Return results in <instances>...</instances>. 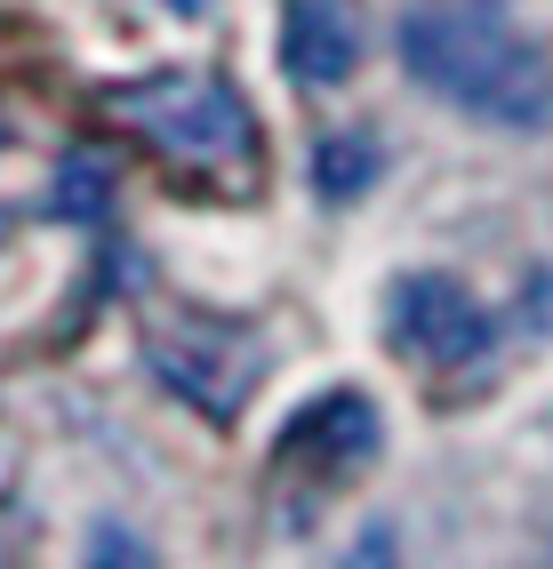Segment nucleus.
Returning <instances> with one entry per match:
<instances>
[{"label":"nucleus","mask_w":553,"mask_h":569,"mask_svg":"<svg viewBox=\"0 0 553 569\" xmlns=\"http://www.w3.org/2000/svg\"><path fill=\"white\" fill-rule=\"evenodd\" d=\"M401 64L482 129H545L553 121V57L530 32L497 24L490 9H410L401 17Z\"/></svg>","instance_id":"obj_1"},{"label":"nucleus","mask_w":553,"mask_h":569,"mask_svg":"<svg viewBox=\"0 0 553 569\" xmlns=\"http://www.w3.org/2000/svg\"><path fill=\"white\" fill-rule=\"evenodd\" d=\"M121 112L153 144H169L177 161H241L257 144L249 104L225 81H144V89L121 97Z\"/></svg>","instance_id":"obj_2"},{"label":"nucleus","mask_w":553,"mask_h":569,"mask_svg":"<svg viewBox=\"0 0 553 569\" xmlns=\"http://www.w3.org/2000/svg\"><path fill=\"white\" fill-rule=\"evenodd\" d=\"M393 346L410 361L433 369H458V361H482L490 353V313L473 306V289L450 273H410L393 289Z\"/></svg>","instance_id":"obj_3"},{"label":"nucleus","mask_w":553,"mask_h":569,"mask_svg":"<svg viewBox=\"0 0 553 569\" xmlns=\"http://www.w3.org/2000/svg\"><path fill=\"white\" fill-rule=\"evenodd\" d=\"M361 57V32H353V9L345 0H289V17H281V64H289V81H305V89H329V81H345Z\"/></svg>","instance_id":"obj_4"},{"label":"nucleus","mask_w":553,"mask_h":569,"mask_svg":"<svg viewBox=\"0 0 553 569\" xmlns=\"http://www.w3.org/2000/svg\"><path fill=\"white\" fill-rule=\"evenodd\" d=\"M289 449H313V458L361 466L369 449H378V409H369L361 393H338V401H321L313 417H298V433H289Z\"/></svg>","instance_id":"obj_5"},{"label":"nucleus","mask_w":553,"mask_h":569,"mask_svg":"<svg viewBox=\"0 0 553 569\" xmlns=\"http://www.w3.org/2000/svg\"><path fill=\"white\" fill-rule=\"evenodd\" d=\"M369 177H378V144L369 137H329L313 153V193H329V201H353Z\"/></svg>","instance_id":"obj_6"},{"label":"nucleus","mask_w":553,"mask_h":569,"mask_svg":"<svg viewBox=\"0 0 553 569\" xmlns=\"http://www.w3.org/2000/svg\"><path fill=\"white\" fill-rule=\"evenodd\" d=\"M161 9H177V17H201V9H209V0H161Z\"/></svg>","instance_id":"obj_7"}]
</instances>
